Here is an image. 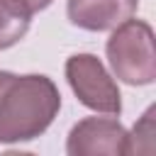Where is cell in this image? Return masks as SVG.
<instances>
[{
    "mask_svg": "<svg viewBox=\"0 0 156 156\" xmlns=\"http://www.w3.org/2000/svg\"><path fill=\"white\" fill-rule=\"evenodd\" d=\"M58 107L61 93L51 78L0 71V144L37 139L49 129Z\"/></svg>",
    "mask_w": 156,
    "mask_h": 156,
    "instance_id": "6da1fadb",
    "label": "cell"
},
{
    "mask_svg": "<svg viewBox=\"0 0 156 156\" xmlns=\"http://www.w3.org/2000/svg\"><path fill=\"white\" fill-rule=\"evenodd\" d=\"M107 58L112 73L127 85H149L156 80L154 29L144 20H127L117 24L107 39Z\"/></svg>",
    "mask_w": 156,
    "mask_h": 156,
    "instance_id": "7a4b0ae2",
    "label": "cell"
},
{
    "mask_svg": "<svg viewBox=\"0 0 156 156\" xmlns=\"http://www.w3.org/2000/svg\"><path fill=\"white\" fill-rule=\"evenodd\" d=\"M66 78L76 98L105 115H119L122 112V95L112 76L105 71L102 61L93 54H73L66 61Z\"/></svg>",
    "mask_w": 156,
    "mask_h": 156,
    "instance_id": "3957f363",
    "label": "cell"
},
{
    "mask_svg": "<svg viewBox=\"0 0 156 156\" xmlns=\"http://www.w3.org/2000/svg\"><path fill=\"white\" fill-rule=\"evenodd\" d=\"M66 151L71 156H124L127 132L117 117H85L71 129Z\"/></svg>",
    "mask_w": 156,
    "mask_h": 156,
    "instance_id": "277c9868",
    "label": "cell"
},
{
    "mask_svg": "<svg viewBox=\"0 0 156 156\" xmlns=\"http://www.w3.org/2000/svg\"><path fill=\"white\" fill-rule=\"evenodd\" d=\"M139 7V0H68V20L88 32H107L127 22Z\"/></svg>",
    "mask_w": 156,
    "mask_h": 156,
    "instance_id": "5b68a950",
    "label": "cell"
},
{
    "mask_svg": "<svg viewBox=\"0 0 156 156\" xmlns=\"http://www.w3.org/2000/svg\"><path fill=\"white\" fill-rule=\"evenodd\" d=\"M32 24V10L24 0H0V51L15 46Z\"/></svg>",
    "mask_w": 156,
    "mask_h": 156,
    "instance_id": "8992f818",
    "label": "cell"
},
{
    "mask_svg": "<svg viewBox=\"0 0 156 156\" xmlns=\"http://www.w3.org/2000/svg\"><path fill=\"white\" fill-rule=\"evenodd\" d=\"M127 136H139V141H146L149 154L154 151V141H151V136H154V107H149V110L144 112L141 122H139V124L132 129V134H127Z\"/></svg>",
    "mask_w": 156,
    "mask_h": 156,
    "instance_id": "52a82bcc",
    "label": "cell"
},
{
    "mask_svg": "<svg viewBox=\"0 0 156 156\" xmlns=\"http://www.w3.org/2000/svg\"><path fill=\"white\" fill-rule=\"evenodd\" d=\"M27 2V7L32 10V12H39V10H44V7H49L54 0H24Z\"/></svg>",
    "mask_w": 156,
    "mask_h": 156,
    "instance_id": "ba28073f",
    "label": "cell"
}]
</instances>
